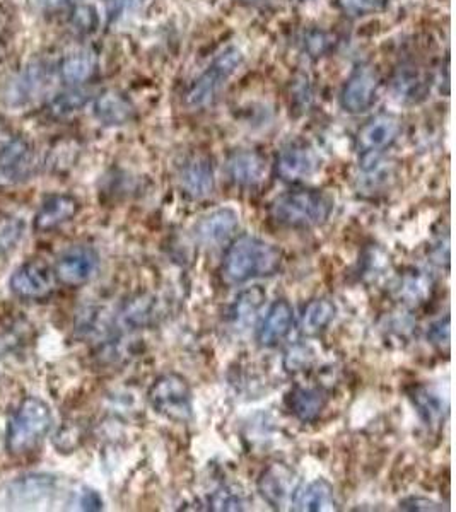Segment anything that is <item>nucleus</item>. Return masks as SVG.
<instances>
[{
	"mask_svg": "<svg viewBox=\"0 0 456 512\" xmlns=\"http://www.w3.org/2000/svg\"><path fill=\"white\" fill-rule=\"evenodd\" d=\"M282 258L284 253L279 246L245 234L233 241L224 255L223 279L228 284H245L272 277L281 270Z\"/></svg>",
	"mask_w": 456,
	"mask_h": 512,
	"instance_id": "f257e3e1",
	"label": "nucleus"
},
{
	"mask_svg": "<svg viewBox=\"0 0 456 512\" xmlns=\"http://www.w3.org/2000/svg\"><path fill=\"white\" fill-rule=\"evenodd\" d=\"M334 202L320 190H291L282 193L270 204V219L287 229H313L323 226L332 216Z\"/></svg>",
	"mask_w": 456,
	"mask_h": 512,
	"instance_id": "f03ea898",
	"label": "nucleus"
},
{
	"mask_svg": "<svg viewBox=\"0 0 456 512\" xmlns=\"http://www.w3.org/2000/svg\"><path fill=\"white\" fill-rule=\"evenodd\" d=\"M52 427L53 412L50 405L41 398L28 396L7 425V451L14 456L31 453L40 446Z\"/></svg>",
	"mask_w": 456,
	"mask_h": 512,
	"instance_id": "7ed1b4c3",
	"label": "nucleus"
},
{
	"mask_svg": "<svg viewBox=\"0 0 456 512\" xmlns=\"http://www.w3.org/2000/svg\"><path fill=\"white\" fill-rule=\"evenodd\" d=\"M243 65V53L236 47H229L217 55L207 69L200 74L185 94V103L192 110H202L212 105L219 94L231 81V77Z\"/></svg>",
	"mask_w": 456,
	"mask_h": 512,
	"instance_id": "20e7f679",
	"label": "nucleus"
},
{
	"mask_svg": "<svg viewBox=\"0 0 456 512\" xmlns=\"http://www.w3.org/2000/svg\"><path fill=\"white\" fill-rule=\"evenodd\" d=\"M147 400L164 419L187 424L193 419V395L187 379L176 373L161 374L147 391Z\"/></svg>",
	"mask_w": 456,
	"mask_h": 512,
	"instance_id": "39448f33",
	"label": "nucleus"
},
{
	"mask_svg": "<svg viewBox=\"0 0 456 512\" xmlns=\"http://www.w3.org/2000/svg\"><path fill=\"white\" fill-rule=\"evenodd\" d=\"M322 168V159L306 140H294L282 147L275 159V173L287 183L310 180Z\"/></svg>",
	"mask_w": 456,
	"mask_h": 512,
	"instance_id": "423d86ee",
	"label": "nucleus"
},
{
	"mask_svg": "<svg viewBox=\"0 0 456 512\" xmlns=\"http://www.w3.org/2000/svg\"><path fill=\"white\" fill-rule=\"evenodd\" d=\"M100 270V255L88 245L67 248L57 258L53 274L60 284L67 287H81L96 277Z\"/></svg>",
	"mask_w": 456,
	"mask_h": 512,
	"instance_id": "0eeeda50",
	"label": "nucleus"
},
{
	"mask_svg": "<svg viewBox=\"0 0 456 512\" xmlns=\"http://www.w3.org/2000/svg\"><path fill=\"white\" fill-rule=\"evenodd\" d=\"M402 135V120L395 115H378L359 128L356 149L363 161L373 163L376 156L390 149Z\"/></svg>",
	"mask_w": 456,
	"mask_h": 512,
	"instance_id": "6e6552de",
	"label": "nucleus"
},
{
	"mask_svg": "<svg viewBox=\"0 0 456 512\" xmlns=\"http://www.w3.org/2000/svg\"><path fill=\"white\" fill-rule=\"evenodd\" d=\"M380 89V76L375 67L359 65L345 81L340 93V106L351 115H361L375 105Z\"/></svg>",
	"mask_w": 456,
	"mask_h": 512,
	"instance_id": "1a4fd4ad",
	"label": "nucleus"
},
{
	"mask_svg": "<svg viewBox=\"0 0 456 512\" xmlns=\"http://www.w3.org/2000/svg\"><path fill=\"white\" fill-rule=\"evenodd\" d=\"M53 282H55V274L52 268L41 260H31L14 270L9 280V287L14 296L36 301L52 294Z\"/></svg>",
	"mask_w": 456,
	"mask_h": 512,
	"instance_id": "9d476101",
	"label": "nucleus"
},
{
	"mask_svg": "<svg viewBox=\"0 0 456 512\" xmlns=\"http://www.w3.org/2000/svg\"><path fill=\"white\" fill-rule=\"evenodd\" d=\"M178 185L183 195H187L192 200L211 197L216 188L211 158L205 154H193L185 159L182 166L178 168Z\"/></svg>",
	"mask_w": 456,
	"mask_h": 512,
	"instance_id": "9b49d317",
	"label": "nucleus"
},
{
	"mask_svg": "<svg viewBox=\"0 0 456 512\" xmlns=\"http://www.w3.org/2000/svg\"><path fill=\"white\" fill-rule=\"evenodd\" d=\"M35 154L24 139H12L0 147V185H18L30 180Z\"/></svg>",
	"mask_w": 456,
	"mask_h": 512,
	"instance_id": "f8f14e48",
	"label": "nucleus"
},
{
	"mask_svg": "<svg viewBox=\"0 0 456 512\" xmlns=\"http://www.w3.org/2000/svg\"><path fill=\"white\" fill-rule=\"evenodd\" d=\"M238 226H240L238 212L231 207H223L200 217L197 224L193 226V234L200 245H223L233 238Z\"/></svg>",
	"mask_w": 456,
	"mask_h": 512,
	"instance_id": "ddd939ff",
	"label": "nucleus"
},
{
	"mask_svg": "<svg viewBox=\"0 0 456 512\" xmlns=\"http://www.w3.org/2000/svg\"><path fill=\"white\" fill-rule=\"evenodd\" d=\"M229 180L236 187L253 190L260 187L269 175V163L265 156L257 151H236L229 156L228 164Z\"/></svg>",
	"mask_w": 456,
	"mask_h": 512,
	"instance_id": "4468645a",
	"label": "nucleus"
},
{
	"mask_svg": "<svg viewBox=\"0 0 456 512\" xmlns=\"http://www.w3.org/2000/svg\"><path fill=\"white\" fill-rule=\"evenodd\" d=\"M258 492L269 506L282 509L294 489V472L284 463H272L258 478Z\"/></svg>",
	"mask_w": 456,
	"mask_h": 512,
	"instance_id": "2eb2a0df",
	"label": "nucleus"
},
{
	"mask_svg": "<svg viewBox=\"0 0 456 512\" xmlns=\"http://www.w3.org/2000/svg\"><path fill=\"white\" fill-rule=\"evenodd\" d=\"M81 205L72 195H50L41 202L36 212L33 227L36 233H50L57 227L64 226L65 222L72 221L77 216Z\"/></svg>",
	"mask_w": 456,
	"mask_h": 512,
	"instance_id": "dca6fc26",
	"label": "nucleus"
},
{
	"mask_svg": "<svg viewBox=\"0 0 456 512\" xmlns=\"http://www.w3.org/2000/svg\"><path fill=\"white\" fill-rule=\"evenodd\" d=\"M294 325V309L287 299H277L270 306L262 325L258 328L257 340L262 347H275L289 335Z\"/></svg>",
	"mask_w": 456,
	"mask_h": 512,
	"instance_id": "f3484780",
	"label": "nucleus"
},
{
	"mask_svg": "<svg viewBox=\"0 0 456 512\" xmlns=\"http://www.w3.org/2000/svg\"><path fill=\"white\" fill-rule=\"evenodd\" d=\"M286 405L299 422L313 424L327 408L328 396L320 388H306L298 384L287 393Z\"/></svg>",
	"mask_w": 456,
	"mask_h": 512,
	"instance_id": "a211bd4d",
	"label": "nucleus"
},
{
	"mask_svg": "<svg viewBox=\"0 0 456 512\" xmlns=\"http://www.w3.org/2000/svg\"><path fill=\"white\" fill-rule=\"evenodd\" d=\"M48 70L45 65H30L7 86L6 98L12 106L26 105L47 88Z\"/></svg>",
	"mask_w": 456,
	"mask_h": 512,
	"instance_id": "6ab92c4d",
	"label": "nucleus"
},
{
	"mask_svg": "<svg viewBox=\"0 0 456 512\" xmlns=\"http://www.w3.org/2000/svg\"><path fill=\"white\" fill-rule=\"evenodd\" d=\"M94 117L106 127H120L134 117V106L118 91H106L94 101Z\"/></svg>",
	"mask_w": 456,
	"mask_h": 512,
	"instance_id": "aec40b11",
	"label": "nucleus"
},
{
	"mask_svg": "<svg viewBox=\"0 0 456 512\" xmlns=\"http://www.w3.org/2000/svg\"><path fill=\"white\" fill-rule=\"evenodd\" d=\"M293 509L306 512L334 511L337 509L334 487L325 478L308 483L304 489L294 494Z\"/></svg>",
	"mask_w": 456,
	"mask_h": 512,
	"instance_id": "412c9836",
	"label": "nucleus"
},
{
	"mask_svg": "<svg viewBox=\"0 0 456 512\" xmlns=\"http://www.w3.org/2000/svg\"><path fill=\"white\" fill-rule=\"evenodd\" d=\"M57 487V480L52 475H30L18 478L9 485L7 495L16 504H33L52 494Z\"/></svg>",
	"mask_w": 456,
	"mask_h": 512,
	"instance_id": "4be33fe9",
	"label": "nucleus"
},
{
	"mask_svg": "<svg viewBox=\"0 0 456 512\" xmlns=\"http://www.w3.org/2000/svg\"><path fill=\"white\" fill-rule=\"evenodd\" d=\"M337 306L328 297H318L308 303L301 318V332L306 337H318L335 320Z\"/></svg>",
	"mask_w": 456,
	"mask_h": 512,
	"instance_id": "5701e85b",
	"label": "nucleus"
},
{
	"mask_svg": "<svg viewBox=\"0 0 456 512\" xmlns=\"http://www.w3.org/2000/svg\"><path fill=\"white\" fill-rule=\"evenodd\" d=\"M98 67V59L91 50H77V52L65 55L60 62L59 72L62 81L67 84H81L94 76Z\"/></svg>",
	"mask_w": 456,
	"mask_h": 512,
	"instance_id": "b1692460",
	"label": "nucleus"
},
{
	"mask_svg": "<svg viewBox=\"0 0 456 512\" xmlns=\"http://www.w3.org/2000/svg\"><path fill=\"white\" fill-rule=\"evenodd\" d=\"M409 396L426 425H438L443 420L448 405L443 403V398H441L438 391L419 384V386H414L409 391Z\"/></svg>",
	"mask_w": 456,
	"mask_h": 512,
	"instance_id": "393cba45",
	"label": "nucleus"
},
{
	"mask_svg": "<svg viewBox=\"0 0 456 512\" xmlns=\"http://www.w3.org/2000/svg\"><path fill=\"white\" fill-rule=\"evenodd\" d=\"M265 297H267V292L258 286L241 292L240 296L236 297L231 313H229L234 325H250L255 320L258 309L262 308Z\"/></svg>",
	"mask_w": 456,
	"mask_h": 512,
	"instance_id": "a878e982",
	"label": "nucleus"
},
{
	"mask_svg": "<svg viewBox=\"0 0 456 512\" xmlns=\"http://www.w3.org/2000/svg\"><path fill=\"white\" fill-rule=\"evenodd\" d=\"M398 291H400V297L404 299V303H424V299L429 296V291H431V280L421 272H410L402 277Z\"/></svg>",
	"mask_w": 456,
	"mask_h": 512,
	"instance_id": "bb28decb",
	"label": "nucleus"
},
{
	"mask_svg": "<svg viewBox=\"0 0 456 512\" xmlns=\"http://www.w3.org/2000/svg\"><path fill=\"white\" fill-rule=\"evenodd\" d=\"M154 311H156L154 299H152V297L141 296L134 299V301H130V303L125 306L120 318H122L125 325L132 326V328H139V326L147 325V323L154 318Z\"/></svg>",
	"mask_w": 456,
	"mask_h": 512,
	"instance_id": "cd10ccee",
	"label": "nucleus"
},
{
	"mask_svg": "<svg viewBox=\"0 0 456 512\" xmlns=\"http://www.w3.org/2000/svg\"><path fill=\"white\" fill-rule=\"evenodd\" d=\"M245 504V495L234 485L221 487L209 499L212 511H245Z\"/></svg>",
	"mask_w": 456,
	"mask_h": 512,
	"instance_id": "c85d7f7f",
	"label": "nucleus"
},
{
	"mask_svg": "<svg viewBox=\"0 0 456 512\" xmlns=\"http://www.w3.org/2000/svg\"><path fill=\"white\" fill-rule=\"evenodd\" d=\"M89 101L86 91H71V93L60 94L59 98L53 99L50 105V113L53 118H67L81 110L82 106Z\"/></svg>",
	"mask_w": 456,
	"mask_h": 512,
	"instance_id": "c756f323",
	"label": "nucleus"
},
{
	"mask_svg": "<svg viewBox=\"0 0 456 512\" xmlns=\"http://www.w3.org/2000/svg\"><path fill=\"white\" fill-rule=\"evenodd\" d=\"M24 221L18 217L0 219V256L16 250L19 241L23 239Z\"/></svg>",
	"mask_w": 456,
	"mask_h": 512,
	"instance_id": "7c9ffc66",
	"label": "nucleus"
},
{
	"mask_svg": "<svg viewBox=\"0 0 456 512\" xmlns=\"http://www.w3.org/2000/svg\"><path fill=\"white\" fill-rule=\"evenodd\" d=\"M337 6L345 16L363 18L381 11L385 7V0H337Z\"/></svg>",
	"mask_w": 456,
	"mask_h": 512,
	"instance_id": "2f4dec72",
	"label": "nucleus"
},
{
	"mask_svg": "<svg viewBox=\"0 0 456 512\" xmlns=\"http://www.w3.org/2000/svg\"><path fill=\"white\" fill-rule=\"evenodd\" d=\"M427 338H429V342H431L434 347H438L439 350L450 349V316H445V318H441V320L434 321L431 328H429V332H427Z\"/></svg>",
	"mask_w": 456,
	"mask_h": 512,
	"instance_id": "473e14b6",
	"label": "nucleus"
},
{
	"mask_svg": "<svg viewBox=\"0 0 456 512\" xmlns=\"http://www.w3.org/2000/svg\"><path fill=\"white\" fill-rule=\"evenodd\" d=\"M400 509L402 511H417V512H433L443 511V506H439L438 502L429 501L426 497H407L404 501H400Z\"/></svg>",
	"mask_w": 456,
	"mask_h": 512,
	"instance_id": "72a5a7b5",
	"label": "nucleus"
},
{
	"mask_svg": "<svg viewBox=\"0 0 456 512\" xmlns=\"http://www.w3.org/2000/svg\"><path fill=\"white\" fill-rule=\"evenodd\" d=\"M79 506L82 511H101L103 509V501L100 494L91 489H84L79 497Z\"/></svg>",
	"mask_w": 456,
	"mask_h": 512,
	"instance_id": "f704fd0d",
	"label": "nucleus"
},
{
	"mask_svg": "<svg viewBox=\"0 0 456 512\" xmlns=\"http://www.w3.org/2000/svg\"><path fill=\"white\" fill-rule=\"evenodd\" d=\"M308 357H306V349L289 350V354L286 355V367L287 371H298L301 367L306 366Z\"/></svg>",
	"mask_w": 456,
	"mask_h": 512,
	"instance_id": "c9c22d12",
	"label": "nucleus"
},
{
	"mask_svg": "<svg viewBox=\"0 0 456 512\" xmlns=\"http://www.w3.org/2000/svg\"><path fill=\"white\" fill-rule=\"evenodd\" d=\"M35 2H38V4L43 7H57L62 6V4H67V2H71V0H35Z\"/></svg>",
	"mask_w": 456,
	"mask_h": 512,
	"instance_id": "e433bc0d",
	"label": "nucleus"
},
{
	"mask_svg": "<svg viewBox=\"0 0 456 512\" xmlns=\"http://www.w3.org/2000/svg\"><path fill=\"white\" fill-rule=\"evenodd\" d=\"M123 2H125V6L137 7L141 6V4H144L146 0H123Z\"/></svg>",
	"mask_w": 456,
	"mask_h": 512,
	"instance_id": "4c0bfd02",
	"label": "nucleus"
}]
</instances>
